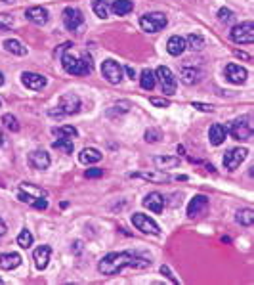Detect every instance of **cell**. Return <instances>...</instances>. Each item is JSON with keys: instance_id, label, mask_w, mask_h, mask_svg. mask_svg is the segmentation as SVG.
<instances>
[{"instance_id": "1", "label": "cell", "mask_w": 254, "mask_h": 285, "mask_svg": "<svg viewBox=\"0 0 254 285\" xmlns=\"http://www.w3.org/2000/svg\"><path fill=\"white\" fill-rule=\"evenodd\" d=\"M136 268V270H143V268L151 266V260L145 257H140L138 253H130V251H123V253H109L104 259L99 260L97 270L104 276H115L119 274L123 268Z\"/></svg>"}, {"instance_id": "2", "label": "cell", "mask_w": 254, "mask_h": 285, "mask_svg": "<svg viewBox=\"0 0 254 285\" xmlns=\"http://www.w3.org/2000/svg\"><path fill=\"white\" fill-rule=\"evenodd\" d=\"M62 63H63V69L67 71V73H71V75H88V73H92V69H94L92 58L88 54L77 56V54L71 52L69 48L62 56Z\"/></svg>"}, {"instance_id": "3", "label": "cell", "mask_w": 254, "mask_h": 285, "mask_svg": "<svg viewBox=\"0 0 254 285\" xmlns=\"http://www.w3.org/2000/svg\"><path fill=\"white\" fill-rule=\"evenodd\" d=\"M46 191L40 190V188H35L33 184H21L19 186V199L23 201V203H29V205H33L35 209H48V201H46Z\"/></svg>"}, {"instance_id": "4", "label": "cell", "mask_w": 254, "mask_h": 285, "mask_svg": "<svg viewBox=\"0 0 254 285\" xmlns=\"http://www.w3.org/2000/svg\"><path fill=\"white\" fill-rule=\"evenodd\" d=\"M80 109V98L73 92H67L60 98V104L58 109L50 111V117H63V115H73V113H79Z\"/></svg>"}, {"instance_id": "5", "label": "cell", "mask_w": 254, "mask_h": 285, "mask_svg": "<svg viewBox=\"0 0 254 285\" xmlns=\"http://www.w3.org/2000/svg\"><path fill=\"white\" fill-rule=\"evenodd\" d=\"M167 16L161 14V12H151V14H145V16L140 18V27L145 33H159L161 29L167 27Z\"/></svg>"}, {"instance_id": "6", "label": "cell", "mask_w": 254, "mask_h": 285, "mask_svg": "<svg viewBox=\"0 0 254 285\" xmlns=\"http://www.w3.org/2000/svg\"><path fill=\"white\" fill-rule=\"evenodd\" d=\"M231 40L237 44H252L254 43V25L252 21H243L241 25L231 29Z\"/></svg>"}, {"instance_id": "7", "label": "cell", "mask_w": 254, "mask_h": 285, "mask_svg": "<svg viewBox=\"0 0 254 285\" xmlns=\"http://www.w3.org/2000/svg\"><path fill=\"white\" fill-rule=\"evenodd\" d=\"M250 119L245 117V119H237V121L231 123V127L228 129V132L233 136L235 140H248L252 136V125H250Z\"/></svg>"}, {"instance_id": "8", "label": "cell", "mask_w": 254, "mask_h": 285, "mask_svg": "<svg viewBox=\"0 0 254 285\" xmlns=\"http://www.w3.org/2000/svg\"><path fill=\"white\" fill-rule=\"evenodd\" d=\"M155 75H157L159 83H161V87H163V92L168 96L174 94L178 83H176V77L172 75V71L168 69V67H165V65H159Z\"/></svg>"}, {"instance_id": "9", "label": "cell", "mask_w": 254, "mask_h": 285, "mask_svg": "<svg viewBox=\"0 0 254 285\" xmlns=\"http://www.w3.org/2000/svg\"><path fill=\"white\" fill-rule=\"evenodd\" d=\"M101 75L106 77L107 83L119 85V83L123 80V67L115 60H106L101 63Z\"/></svg>"}, {"instance_id": "10", "label": "cell", "mask_w": 254, "mask_h": 285, "mask_svg": "<svg viewBox=\"0 0 254 285\" xmlns=\"http://www.w3.org/2000/svg\"><path fill=\"white\" fill-rule=\"evenodd\" d=\"M132 224L143 233H153V235H159V233H161L157 222L151 220L147 215H141V213H134V215H132Z\"/></svg>"}, {"instance_id": "11", "label": "cell", "mask_w": 254, "mask_h": 285, "mask_svg": "<svg viewBox=\"0 0 254 285\" xmlns=\"http://www.w3.org/2000/svg\"><path fill=\"white\" fill-rule=\"evenodd\" d=\"M246 153L248 151H246L245 147H233V149H229L228 153L224 155V167L228 171H235L237 167L246 159Z\"/></svg>"}, {"instance_id": "12", "label": "cell", "mask_w": 254, "mask_h": 285, "mask_svg": "<svg viewBox=\"0 0 254 285\" xmlns=\"http://www.w3.org/2000/svg\"><path fill=\"white\" fill-rule=\"evenodd\" d=\"M63 23L69 31H77L82 23H84V16L82 12L77 8H65L63 10Z\"/></svg>"}, {"instance_id": "13", "label": "cell", "mask_w": 254, "mask_h": 285, "mask_svg": "<svg viewBox=\"0 0 254 285\" xmlns=\"http://www.w3.org/2000/svg\"><path fill=\"white\" fill-rule=\"evenodd\" d=\"M21 83H23V87H27L29 90H42V88L46 87V77L38 75V73H29V71H25V73L21 75Z\"/></svg>"}, {"instance_id": "14", "label": "cell", "mask_w": 254, "mask_h": 285, "mask_svg": "<svg viewBox=\"0 0 254 285\" xmlns=\"http://www.w3.org/2000/svg\"><path fill=\"white\" fill-rule=\"evenodd\" d=\"M29 165H31L33 169H36V171H44V169L50 167V155H48L46 151H40V149L31 151V153H29Z\"/></svg>"}, {"instance_id": "15", "label": "cell", "mask_w": 254, "mask_h": 285, "mask_svg": "<svg viewBox=\"0 0 254 285\" xmlns=\"http://www.w3.org/2000/svg\"><path fill=\"white\" fill-rule=\"evenodd\" d=\"M226 77H228L229 83L241 85V83H245L246 78V69L241 67V65H237V63H228L226 65Z\"/></svg>"}, {"instance_id": "16", "label": "cell", "mask_w": 254, "mask_h": 285, "mask_svg": "<svg viewBox=\"0 0 254 285\" xmlns=\"http://www.w3.org/2000/svg\"><path fill=\"white\" fill-rule=\"evenodd\" d=\"M143 207L149 209L151 213L159 215V213H163V207H165V197H163L159 191H153V193L145 195V199H143Z\"/></svg>"}, {"instance_id": "17", "label": "cell", "mask_w": 254, "mask_h": 285, "mask_svg": "<svg viewBox=\"0 0 254 285\" xmlns=\"http://www.w3.org/2000/svg\"><path fill=\"white\" fill-rule=\"evenodd\" d=\"M25 18L29 21H33L35 25H46L50 16H48V10L42 8V6H33L25 12Z\"/></svg>"}, {"instance_id": "18", "label": "cell", "mask_w": 254, "mask_h": 285, "mask_svg": "<svg viewBox=\"0 0 254 285\" xmlns=\"http://www.w3.org/2000/svg\"><path fill=\"white\" fill-rule=\"evenodd\" d=\"M207 207H209V199H207V195H195V197L189 201V205H187V216L195 218L197 215H201Z\"/></svg>"}, {"instance_id": "19", "label": "cell", "mask_w": 254, "mask_h": 285, "mask_svg": "<svg viewBox=\"0 0 254 285\" xmlns=\"http://www.w3.org/2000/svg\"><path fill=\"white\" fill-rule=\"evenodd\" d=\"M50 255H52V249H50L48 245H40V247H36L35 255H33V259H35V266L38 268V270H44V268L48 266V262H50Z\"/></svg>"}, {"instance_id": "20", "label": "cell", "mask_w": 254, "mask_h": 285, "mask_svg": "<svg viewBox=\"0 0 254 285\" xmlns=\"http://www.w3.org/2000/svg\"><path fill=\"white\" fill-rule=\"evenodd\" d=\"M226 136H228V129L224 127V125H212L211 130H209V138H211V144L212 146H220V144H224L226 142Z\"/></svg>"}, {"instance_id": "21", "label": "cell", "mask_w": 254, "mask_h": 285, "mask_svg": "<svg viewBox=\"0 0 254 285\" xmlns=\"http://www.w3.org/2000/svg\"><path fill=\"white\" fill-rule=\"evenodd\" d=\"M21 264V257L18 253H4L0 255V268L2 270H14Z\"/></svg>"}, {"instance_id": "22", "label": "cell", "mask_w": 254, "mask_h": 285, "mask_svg": "<svg viewBox=\"0 0 254 285\" xmlns=\"http://www.w3.org/2000/svg\"><path fill=\"white\" fill-rule=\"evenodd\" d=\"M167 50L170 56H180L185 50V38H182L180 35L170 36L167 43Z\"/></svg>"}, {"instance_id": "23", "label": "cell", "mask_w": 254, "mask_h": 285, "mask_svg": "<svg viewBox=\"0 0 254 285\" xmlns=\"http://www.w3.org/2000/svg\"><path fill=\"white\" fill-rule=\"evenodd\" d=\"M101 153L97 151V149H94V147H84L82 151H80V163H84V165H94V163H99L101 161Z\"/></svg>"}, {"instance_id": "24", "label": "cell", "mask_w": 254, "mask_h": 285, "mask_svg": "<svg viewBox=\"0 0 254 285\" xmlns=\"http://www.w3.org/2000/svg\"><path fill=\"white\" fill-rule=\"evenodd\" d=\"M111 10L115 16H126L134 10V4H132V0H115L111 4Z\"/></svg>"}, {"instance_id": "25", "label": "cell", "mask_w": 254, "mask_h": 285, "mask_svg": "<svg viewBox=\"0 0 254 285\" xmlns=\"http://www.w3.org/2000/svg\"><path fill=\"white\" fill-rule=\"evenodd\" d=\"M4 50L10 54H14V56H25L27 54V48L23 44L16 40V38H8V40H4Z\"/></svg>"}, {"instance_id": "26", "label": "cell", "mask_w": 254, "mask_h": 285, "mask_svg": "<svg viewBox=\"0 0 254 285\" xmlns=\"http://www.w3.org/2000/svg\"><path fill=\"white\" fill-rule=\"evenodd\" d=\"M140 85L143 90H153L155 85H157V77L151 69H143L140 75Z\"/></svg>"}, {"instance_id": "27", "label": "cell", "mask_w": 254, "mask_h": 285, "mask_svg": "<svg viewBox=\"0 0 254 285\" xmlns=\"http://www.w3.org/2000/svg\"><path fill=\"white\" fill-rule=\"evenodd\" d=\"M180 77H182L184 85H195L201 78V71L195 69V67H184L182 73H180Z\"/></svg>"}, {"instance_id": "28", "label": "cell", "mask_w": 254, "mask_h": 285, "mask_svg": "<svg viewBox=\"0 0 254 285\" xmlns=\"http://www.w3.org/2000/svg\"><path fill=\"white\" fill-rule=\"evenodd\" d=\"M130 176L132 178H143V180L149 182H157V184H163V182L168 180V176L163 173H132Z\"/></svg>"}, {"instance_id": "29", "label": "cell", "mask_w": 254, "mask_h": 285, "mask_svg": "<svg viewBox=\"0 0 254 285\" xmlns=\"http://www.w3.org/2000/svg\"><path fill=\"white\" fill-rule=\"evenodd\" d=\"M235 220L241 226H252L254 211H252V209H243V211H239V213H237V216H235Z\"/></svg>"}, {"instance_id": "30", "label": "cell", "mask_w": 254, "mask_h": 285, "mask_svg": "<svg viewBox=\"0 0 254 285\" xmlns=\"http://www.w3.org/2000/svg\"><path fill=\"white\" fill-rule=\"evenodd\" d=\"M54 149H58V151H62V153H73V140L71 138H58L56 142L52 144Z\"/></svg>"}, {"instance_id": "31", "label": "cell", "mask_w": 254, "mask_h": 285, "mask_svg": "<svg viewBox=\"0 0 254 285\" xmlns=\"http://www.w3.org/2000/svg\"><path fill=\"white\" fill-rule=\"evenodd\" d=\"M109 10H111L109 0H96V2H94V12H96L97 18L106 19L107 16H109Z\"/></svg>"}, {"instance_id": "32", "label": "cell", "mask_w": 254, "mask_h": 285, "mask_svg": "<svg viewBox=\"0 0 254 285\" xmlns=\"http://www.w3.org/2000/svg\"><path fill=\"white\" fill-rule=\"evenodd\" d=\"M155 165L159 169H176L180 165L178 157H155Z\"/></svg>"}, {"instance_id": "33", "label": "cell", "mask_w": 254, "mask_h": 285, "mask_svg": "<svg viewBox=\"0 0 254 285\" xmlns=\"http://www.w3.org/2000/svg\"><path fill=\"white\" fill-rule=\"evenodd\" d=\"M54 136H58V138H73V136H77L79 132L75 127H69V125H65V127H58V129H54Z\"/></svg>"}, {"instance_id": "34", "label": "cell", "mask_w": 254, "mask_h": 285, "mask_svg": "<svg viewBox=\"0 0 254 285\" xmlns=\"http://www.w3.org/2000/svg\"><path fill=\"white\" fill-rule=\"evenodd\" d=\"M185 46H189L191 50H202L205 48V38L199 33H191L187 36V44Z\"/></svg>"}, {"instance_id": "35", "label": "cell", "mask_w": 254, "mask_h": 285, "mask_svg": "<svg viewBox=\"0 0 254 285\" xmlns=\"http://www.w3.org/2000/svg\"><path fill=\"white\" fill-rule=\"evenodd\" d=\"M18 245L23 247V249H29L33 245V233L29 232V230H21L18 235Z\"/></svg>"}, {"instance_id": "36", "label": "cell", "mask_w": 254, "mask_h": 285, "mask_svg": "<svg viewBox=\"0 0 254 285\" xmlns=\"http://www.w3.org/2000/svg\"><path fill=\"white\" fill-rule=\"evenodd\" d=\"M2 123H4V127H6V129L8 130H12V132H18L19 130V123H18V119H16V117H14V115H4V117H2Z\"/></svg>"}, {"instance_id": "37", "label": "cell", "mask_w": 254, "mask_h": 285, "mask_svg": "<svg viewBox=\"0 0 254 285\" xmlns=\"http://www.w3.org/2000/svg\"><path fill=\"white\" fill-rule=\"evenodd\" d=\"M12 25H14L12 16H8V14H0V31H8Z\"/></svg>"}, {"instance_id": "38", "label": "cell", "mask_w": 254, "mask_h": 285, "mask_svg": "<svg viewBox=\"0 0 254 285\" xmlns=\"http://www.w3.org/2000/svg\"><path fill=\"white\" fill-rule=\"evenodd\" d=\"M145 140H147V142H151V144L159 142V140H161V130H159V129H149L147 132H145Z\"/></svg>"}, {"instance_id": "39", "label": "cell", "mask_w": 254, "mask_h": 285, "mask_svg": "<svg viewBox=\"0 0 254 285\" xmlns=\"http://www.w3.org/2000/svg\"><path fill=\"white\" fill-rule=\"evenodd\" d=\"M218 19L222 21V23H229V21L233 19V12H231V10H228V8H222L218 12Z\"/></svg>"}, {"instance_id": "40", "label": "cell", "mask_w": 254, "mask_h": 285, "mask_svg": "<svg viewBox=\"0 0 254 285\" xmlns=\"http://www.w3.org/2000/svg\"><path fill=\"white\" fill-rule=\"evenodd\" d=\"M149 102H151L153 105H157V107H168V105H170V102L165 100V98H151Z\"/></svg>"}, {"instance_id": "41", "label": "cell", "mask_w": 254, "mask_h": 285, "mask_svg": "<svg viewBox=\"0 0 254 285\" xmlns=\"http://www.w3.org/2000/svg\"><path fill=\"white\" fill-rule=\"evenodd\" d=\"M104 176V169H88L86 171V178H99Z\"/></svg>"}, {"instance_id": "42", "label": "cell", "mask_w": 254, "mask_h": 285, "mask_svg": "<svg viewBox=\"0 0 254 285\" xmlns=\"http://www.w3.org/2000/svg\"><path fill=\"white\" fill-rule=\"evenodd\" d=\"M193 107H195V109H199V111H207V113L212 111V105L201 104V102H193Z\"/></svg>"}, {"instance_id": "43", "label": "cell", "mask_w": 254, "mask_h": 285, "mask_svg": "<svg viewBox=\"0 0 254 285\" xmlns=\"http://www.w3.org/2000/svg\"><path fill=\"white\" fill-rule=\"evenodd\" d=\"M161 272H163V274H165V276H167L168 279L172 281V283H178V281H176V277L172 276V274H170V270H168V266H161Z\"/></svg>"}, {"instance_id": "44", "label": "cell", "mask_w": 254, "mask_h": 285, "mask_svg": "<svg viewBox=\"0 0 254 285\" xmlns=\"http://www.w3.org/2000/svg\"><path fill=\"white\" fill-rule=\"evenodd\" d=\"M235 56L237 58H243V60H250V56H248V54H245V52H239V50H235Z\"/></svg>"}, {"instance_id": "45", "label": "cell", "mask_w": 254, "mask_h": 285, "mask_svg": "<svg viewBox=\"0 0 254 285\" xmlns=\"http://www.w3.org/2000/svg\"><path fill=\"white\" fill-rule=\"evenodd\" d=\"M126 73H128V77H130V78L136 77V71H134V67H132V65H128V67H126Z\"/></svg>"}, {"instance_id": "46", "label": "cell", "mask_w": 254, "mask_h": 285, "mask_svg": "<svg viewBox=\"0 0 254 285\" xmlns=\"http://www.w3.org/2000/svg\"><path fill=\"white\" fill-rule=\"evenodd\" d=\"M4 233H6V224H4V220L0 218V237H2Z\"/></svg>"}, {"instance_id": "47", "label": "cell", "mask_w": 254, "mask_h": 285, "mask_svg": "<svg viewBox=\"0 0 254 285\" xmlns=\"http://www.w3.org/2000/svg\"><path fill=\"white\" fill-rule=\"evenodd\" d=\"M4 144V134H2V129H0V146Z\"/></svg>"}, {"instance_id": "48", "label": "cell", "mask_w": 254, "mask_h": 285, "mask_svg": "<svg viewBox=\"0 0 254 285\" xmlns=\"http://www.w3.org/2000/svg\"><path fill=\"white\" fill-rule=\"evenodd\" d=\"M2 85H4V75L0 73V87H2Z\"/></svg>"}, {"instance_id": "49", "label": "cell", "mask_w": 254, "mask_h": 285, "mask_svg": "<svg viewBox=\"0 0 254 285\" xmlns=\"http://www.w3.org/2000/svg\"><path fill=\"white\" fill-rule=\"evenodd\" d=\"M2 2H14V0H2Z\"/></svg>"}, {"instance_id": "50", "label": "cell", "mask_w": 254, "mask_h": 285, "mask_svg": "<svg viewBox=\"0 0 254 285\" xmlns=\"http://www.w3.org/2000/svg\"><path fill=\"white\" fill-rule=\"evenodd\" d=\"M2 283H4V281H2V279H0V285H2Z\"/></svg>"}]
</instances>
